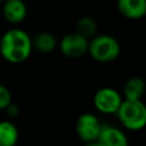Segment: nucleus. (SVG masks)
Segmentation results:
<instances>
[{
	"instance_id": "obj_1",
	"label": "nucleus",
	"mask_w": 146,
	"mask_h": 146,
	"mask_svg": "<svg viewBox=\"0 0 146 146\" xmlns=\"http://www.w3.org/2000/svg\"><path fill=\"white\" fill-rule=\"evenodd\" d=\"M32 50V38L19 27L10 29L1 35L0 55L8 63H24L31 56Z\"/></svg>"
},
{
	"instance_id": "obj_2",
	"label": "nucleus",
	"mask_w": 146,
	"mask_h": 146,
	"mask_svg": "<svg viewBox=\"0 0 146 146\" xmlns=\"http://www.w3.org/2000/svg\"><path fill=\"white\" fill-rule=\"evenodd\" d=\"M87 52L98 63H111L120 56L121 46L114 36L99 34L89 40Z\"/></svg>"
},
{
	"instance_id": "obj_3",
	"label": "nucleus",
	"mask_w": 146,
	"mask_h": 146,
	"mask_svg": "<svg viewBox=\"0 0 146 146\" xmlns=\"http://www.w3.org/2000/svg\"><path fill=\"white\" fill-rule=\"evenodd\" d=\"M115 114L120 123L128 130L138 131L146 124V106L143 100L123 99Z\"/></svg>"
},
{
	"instance_id": "obj_4",
	"label": "nucleus",
	"mask_w": 146,
	"mask_h": 146,
	"mask_svg": "<svg viewBox=\"0 0 146 146\" xmlns=\"http://www.w3.org/2000/svg\"><path fill=\"white\" fill-rule=\"evenodd\" d=\"M123 100L122 95L114 88L103 87L94 95V106L103 114H115Z\"/></svg>"
},
{
	"instance_id": "obj_5",
	"label": "nucleus",
	"mask_w": 146,
	"mask_h": 146,
	"mask_svg": "<svg viewBox=\"0 0 146 146\" xmlns=\"http://www.w3.org/2000/svg\"><path fill=\"white\" fill-rule=\"evenodd\" d=\"M103 124L92 113H82L75 122V132L84 144L96 141Z\"/></svg>"
},
{
	"instance_id": "obj_6",
	"label": "nucleus",
	"mask_w": 146,
	"mask_h": 146,
	"mask_svg": "<svg viewBox=\"0 0 146 146\" xmlns=\"http://www.w3.org/2000/svg\"><path fill=\"white\" fill-rule=\"evenodd\" d=\"M89 40L78 34L76 32L65 34L58 42V48L60 52L71 59H76L82 57L88 51Z\"/></svg>"
},
{
	"instance_id": "obj_7",
	"label": "nucleus",
	"mask_w": 146,
	"mask_h": 146,
	"mask_svg": "<svg viewBox=\"0 0 146 146\" xmlns=\"http://www.w3.org/2000/svg\"><path fill=\"white\" fill-rule=\"evenodd\" d=\"M96 141L99 146H129L125 133L113 125H103Z\"/></svg>"
},
{
	"instance_id": "obj_8",
	"label": "nucleus",
	"mask_w": 146,
	"mask_h": 146,
	"mask_svg": "<svg viewBox=\"0 0 146 146\" xmlns=\"http://www.w3.org/2000/svg\"><path fill=\"white\" fill-rule=\"evenodd\" d=\"M2 3V15L8 23L16 25L26 18L27 8L23 0H6Z\"/></svg>"
},
{
	"instance_id": "obj_9",
	"label": "nucleus",
	"mask_w": 146,
	"mask_h": 146,
	"mask_svg": "<svg viewBox=\"0 0 146 146\" xmlns=\"http://www.w3.org/2000/svg\"><path fill=\"white\" fill-rule=\"evenodd\" d=\"M119 13L129 19H140L146 15V0H116Z\"/></svg>"
},
{
	"instance_id": "obj_10",
	"label": "nucleus",
	"mask_w": 146,
	"mask_h": 146,
	"mask_svg": "<svg viewBox=\"0 0 146 146\" xmlns=\"http://www.w3.org/2000/svg\"><path fill=\"white\" fill-rule=\"evenodd\" d=\"M145 81L141 78L133 76L125 81L122 90V97L125 100H141L145 94Z\"/></svg>"
},
{
	"instance_id": "obj_11",
	"label": "nucleus",
	"mask_w": 146,
	"mask_h": 146,
	"mask_svg": "<svg viewBox=\"0 0 146 146\" xmlns=\"http://www.w3.org/2000/svg\"><path fill=\"white\" fill-rule=\"evenodd\" d=\"M58 46L56 36L50 32H40L32 38V48L41 54H50Z\"/></svg>"
},
{
	"instance_id": "obj_12",
	"label": "nucleus",
	"mask_w": 146,
	"mask_h": 146,
	"mask_svg": "<svg viewBox=\"0 0 146 146\" xmlns=\"http://www.w3.org/2000/svg\"><path fill=\"white\" fill-rule=\"evenodd\" d=\"M18 141V130L8 120L0 121V146H16Z\"/></svg>"
},
{
	"instance_id": "obj_13",
	"label": "nucleus",
	"mask_w": 146,
	"mask_h": 146,
	"mask_svg": "<svg viewBox=\"0 0 146 146\" xmlns=\"http://www.w3.org/2000/svg\"><path fill=\"white\" fill-rule=\"evenodd\" d=\"M78 34L82 35L83 38L90 40L97 33V23L91 17H82L76 23V31Z\"/></svg>"
},
{
	"instance_id": "obj_14",
	"label": "nucleus",
	"mask_w": 146,
	"mask_h": 146,
	"mask_svg": "<svg viewBox=\"0 0 146 146\" xmlns=\"http://www.w3.org/2000/svg\"><path fill=\"white\" fill-rule=\"evenodd\" d=\"M11 92L10 90L0 83V111L2 110H7V107L11 104Z\"/></svg>"
},
{
	"instance_id": "obj_15",
	"label": "nucleus",
	"mask_w": 146,
	"mask_h": 146,
	"mask_svg": "<svg viewBox=\"0 0 146 146\" xmlns=\"http://www.w3.org/2000/svg\"><path fill=\"white\" fill-rule=\"evenodd\" d=\"M84 146H99V144L97 141H92V143H87L84 144Z\"/></svg>"
},
{
	"instance_id": "obj_16",
	"label": "nucleus",
	"mask_w": 146,
	"mask_h": 146,
	"mask_svg": "<svg viewBox=\"0 0 146 146\" xmlns=\"http://www.w3.org/2000/svg\"><path fill=\"white\" fill-rule=\"evenodd\" d=\"M3 1H6V0H0V2H3Z\"/></svg>"
}]
</instances>
